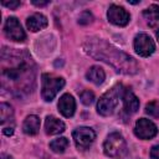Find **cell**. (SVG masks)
<instances>
[{
	"instance_id": "cell-12",
	"label": "cell",
	"mask_w": 159,
	"mask_h": 159,
	"mask_svg": "<svg viewBox=\"0 0 159 159\" xmlns=\"http://www.w3.org/2000/svg\"><path fill=\"white\" fill-rule=\"evenodd\" d=\"M75 109H76V102L73 97L68 93L62 94L58 101V111L61 112V114L65 117H72Z\"/></svg>"
},
{
	"instance_id": "cell-6",
	"label": "cell",
	"mask_w": 159,
	"mask_h": 159,
	"mask_svg": "<svg viewBox=\"0 0 159 159\" xmlns=\"http://www.w3.org/2000/svg\"><path fill=\"white\" fill-rule=\"evenodd\" d=\"M4 34L7 39H10L12 41H17V42L24 41L26 37L25 31L22 30L19 20L14 16L6 19L5 25H4Z\"/></svg>"
},
{
	"instance_id": "cell-21",
	"label": "cell",
	"mask_w": 159,
	"mask_h": 159,
	"mask_svg": "<svg viewBox=\"0 0 159 159\" xmlns=\"http://www.w3.org/2000/svg\"><path fill=\"white\" fill-rule=\"evenodd\" d=\"M80 98H81V102L86 106H89L93 101H94V94L93 92H91L89 89H84L80 93Z\"/></svg>"
},
{
	"instance_id": "cell-10",
	"label": "cell",
	"mask_w": 159,
	"mask_h": 159,
	"mask_svg": "<svg viewBox=\"0 0 159 159\" xmlns=\"http://www.w3.org/2000/svg\"><path fill=\"white\" fill-rule=\"evenodd\" d=\"M107 17H108L109 22H112L113 25H117V26H125L130 19L127 10L118 5L109 6V9L107 11Z\"/></svg>"
},
{
	"instance_id": "cell-17",
	"label": "cell",
	"mask_w": 159,
	"mask_h": 159,
	"mask_svg": "<svg viewBox=\"0 0 159 159\" xmlns=\"http://www.w3.org/2000/svg\"><path fill=\"white\" fill-rule=\"evenodd\" d=\"M86 77H87L88 81H91L94 84H102L104 78H106V73H104V71L99 66H92L87 71Z\"/></svg>"
},
{
	"instance_id": "cell-22",
	"label": "cell",
	"mask_w": 159,
	"mask_h": 159,
	"mask_svg": "<svg viewBox=\"0 0 159 159\" xmlns=\"http://www.w3.org/2000/svg\"><path fill=\"white\" fill-rule=\"evenodd\" d=\"M92 20H93L92 14H91L89 11H83V12L80 15V17H78V24H81V25H87V24H89Z\"/></svg>"
},
{
	"instance_id": "cell-1",
	"label": "cell",
	"mask_w": 159,
	"mask_h": 159,
	"mask_svg": "<svg viewBox=\"0 0 159 159\" xmlns=\"http://www.w3.org/2000/svg\"><path fill=\"white\" fill-rule=\"evenodd\" d=\"M83 48L92 57L101 58L102 61L112 65L118 72L125 75H133L137 73L138 71V65L130 56L125 55L124 52L119 51L118 48L113 47L112 45L107 43L101 39H96V40L88 39Z\"/></svg>"
},
{
	"instance_id": "cell-2",
	"label": "cell",
	"mask_w": 159,
	"mask_h": 159,
	"mask_svg": "<svg viewBox=\"0 0 159 159\" xmlns=\"http://www.w3.org/2000/svg\"><path fill=\"white\" fill-rule=\"evenodd\" d=\"M31 57L25 55L24 58L12 62L10 60V66H2V86L9 82L12 84V91H25V88L30 87V82H34V76L32 72L34 70L31 68Z\"/></svg>"
},
{
	"instance_id": "cell-11",
	"label": "cell",
	"mask_w": 159,
	"mask_h": 159,
	"mask_svg": "<svg viewBox=\"0 0 159 159\" xmlns=\"http://www.w3.org/2000/svg\"><path fill=\"white\" fill-rule=\"evenodd\" d=\"M122 98H123L124 111L128 114H133V113H135L139 109V99L137 98V96L129 88H127V89L123 91Z\"/></svg>"
},
{
	"instance_id": "cell-28",
	"label": "cell",
	"mask_w": 159,
	"mask_h": 159,
	"mask_svg": "<svg viewBox=\"0 0 159 159\" xmlns=\"http://www.w3.org/2000/svg\"><path fill=\"white\" fill-rule=\"evenodd\" d=\"M155 36H157V39L159 40V29H158V30L155 31Z\"/></svg>"
},
{
	"instance_id": "cell-25",
	"label": "cell",
	"mask_w": 159,
	"mask_h": 159,
	"mask_svg": "<svg viewBox=\"0 0 159 159\" xmlns=\"http://www.w3.org/2000/svg\"><path fill=\"white\" fill-rule=\"evenodd\" d=\"M32 4L36 6H45L48 4V1H37V0H32Z\"/></svg>"
},
{
	"instance_id": "cell-7",
	"label": "cell",
	"mask_w": 159,
	"mask_h": 159,
	"mask_svg": "<svg viewBox=\"0 0 159 159\" xmlns=\"http://www.w3.org/2000/svg\"><path fill=\"white\" fill-rule=\"evenodd\" d=\"M134 50L139 56L148 57L154 52L155 45L149 35L142 32L134 37Z\"/></svg>"
},
{
	"instance_id": "cell-3",
	"label": "cell",
	"mask_w": 159,
	"mask_h": 159,
	"mask_svg": "<svg viewBox=\"0 0 159 159\" xmlns=\"http://www.w3.org/2000/svg\"><path fill=\"white\" fill-rule=\"evenodd\" d=\"M122 84H116L114 87H112L109 91H107L99 99H98V103H97V112L101 114V116H111L114 109L117 108L118 106V102H119V98L120 96L123 94V91L122 89Z\"/></svg>"
},
{
	"instance_id": "cell-9",
	"label": "cell",
	"mask_w": 159,
	"mask_h": 159,
	"mask_svg": "<svg viewBox=\"0 0 159 159\" xmlns=\"http://www.w3.org/2000/svg\"><path fill=\"white\" fill-rule=\"evenodd\" d=\"M134 133L140 139H150V138L157 135L158 129H157V125L152 120L145 119V118H140L135 123Z\"/></svg>"
},
{
	"instance_id": "cell-4",
	"label": "cell",
	"mask_w": 159,
	"mask_h": 159,
	"mask_svg": "<svg viewBox=\"0 0 159 159\" xmlns=\"http://www.w3.org/2000/svg\"><path fill=\"white\" fill-rule=\"evenodd\" d=\"M104 154L112 159H125L128 155V148L125 139L119 133H112L107 137L103 144Z\"/></svg>"
},
{
	"instance_id": "cell-26",
	"label": "cell",
	"mask_w": 159,
	"mask_h": 159,
	"mask_svg": "<svg viewBox=\"0 0 159 159\" xmlns=\"http://www.w3.org/2000/svg\"><path fill=\"white\" fill-rule=\"evenodd\" d=\"M2 133H4L5 135H12L14 129H12V128H5V129L2 130Z\"/></svg>"
},
{
	"instance_id": "cell-16",
	"label": "cell",
	"mask_w": 159,
	"mask_h": 159,
	"mask_svg": "<svg viewBox=\"0 0 159 159\" xmlns=\"http://www.w3.org/2000/svg\"><path fill=\"white\" fill-rule=\"evenodd\" d=\"M143 16L147 20V22L149 24V26L158 25L159 24V5L153 4V5L148 6L143 11Z\"/></svg>"
},
{
	"instance_id": "cell-15",
	"label": "cell",
	"mask_w": 159,
	"mask_h": 159,
	"mask_svg": "<svg viewBox=\"0 0 159 159\" xmlns=\"http://www.w3.org/2000/svg\"><path fill=\"white\" fill-rule=\"evenodd\" d=\"M40 129V118L37 116H27L22 123V130L29 135H35Z\"/></svg>"
},
{
	"instance_id": "cell-24",
	"label": "cell",
	"mask_w": 159,
	"mask_h": 159,
	"mask_svg": "<svg viewBox=\"0 0 159 159\" xmlns=\"http://www.w3.org/2000/svg\"><path fill=\"white\" fill-rule=\"evenodd\" d=\"M4 6H6V7H10V9H16L17 6H20V1H2L1 2Z\"/></svg>"
},
{
	"instance_id": "cell-19",
	"label": "cell",
	"mask_w": 159,
	"mask_h": 159,
	"mask_svg": "<svg viewBox=\"0 0 159 159\" xmlns=\"http://www.w3.org/2000/svg\"><path fill=\"white\" fill-rule=\"evenodd\" d=\"M12 114H14V111H12V107L7 103H1L0 104V118H1V124H4L7 119L12 118Z\"/></svg>"
},
{
	"instance_id": "cell-14",
	"label": "cell",
	"mask_w": 159,
	"mask_h": 159,
	"mask_svg": "<svg viewBox=\"0 0 159 159\" xmlns=\"http://www.w3.org/2000/svg\"><path fill=\"white\" fill-rule=\"evenodd\" d=\"M45 130L47 134L55 135L65 130V123L53 116H47L45 120Z\"/></svg>"
},
{
	"instance_id": "cell-13",
	"label": "cell",
	"mask_w": 159,
	"mask_h": 159,
	"mask_svg": "<svg viewBox=\"0 0 159 159\" xmlns=\"http://www.w3.org/2000/svg\"><path fill=\"white\" fill-rule=\"evenodd\" d=\"M26 26L30 31L36 32L47 26V17L42 14H32L26 20Z\"/></svg>"
},
{
	"instance_id": "cell-18",
	"label": "cell",
	"mask_w": 159,
	"mask_h": 159,
	"mask_svg": "<svg viewBox=\"0 0 159 159\" xmlns=\"http://www.w3.org/2000/svg\"><path fill=\"white\" fill-rule=\"evenodd\" d=\"M68 147V140L67 138L65 137H61V138H57V139H53L51 143H50V149L55 153H63Z\"/></svg>"
},
{
	"instance_id": "cell-8",
	"label": "cell",
	"mask_w": 159,
	"mask_h": 159,
	"mask_svg": "<svg viewBox=\"0 0 159 159\" xmlns=\"http://www.w3.org/2000/svg\"><path fill=\"white\" fill-rule=\"evenodd\" d=\"M72 135H73L77 148H80V149H87L96 139L94 130L88 127H80V128L75 129Z\"/></svg>"
},
{
	"instance_id": "cell-23",
	"label": "cell",
	"mask_w": 159,
	"mask_h": 159,
	"mask_svg": "<svg viewBox=\"0 0 159 159\" xmlns=\"http://www.w3.org/2000/svg\"><path fill=\"white\" fill-rule=\"evenodd\" d=\"M150 159H159V144L150 149Z\"/></svg>"
},
{
	"instance_id": "cell-20",
	"label": "cell",
	"mask_w": 159,
	"mask_h": 159,
	"mask_svg": "<svg viewBox=\"0 0 159 159\" xmlns=\"http://www.w3.org/2000/svg\"><path fill=\"white\" fill-rule=\"evenodd\" d=\"M145 112L152 117H159V101H152L145 106Z\"/></svg>"
},
{
	"instance_id": "cell-5",
	"label": "cell",
	"mask_w": 159,
	"mask_h": 159,
	"mask_svg": "<svg viewBox=\"0 0 159 159\" xmlns=\"http://www.w3.org/2000/svg\"><path fill=\"white\" fill-rule=\"evenodd\" d=\"M41 94L42 98L47 102L52 101L57 92L65 86V80L62 77H57L55 75L43 73L41 77Z\"/></svg>"
},
{
	"instance_id": "cell-27",
	"label": "cell",
	"mask_w": 159,
	"mask_h": 159,
	"mask_svg": "<svg viewBox=\"0 0 159 159\" xmlns=\"http://www.w3.org/2000/svg\"><path fill=\"white\" fill-rule=\"evenodd\" d=\"M1 159H12V157H10L7 154H1Z\"/></svg>"
}]
</instances>
